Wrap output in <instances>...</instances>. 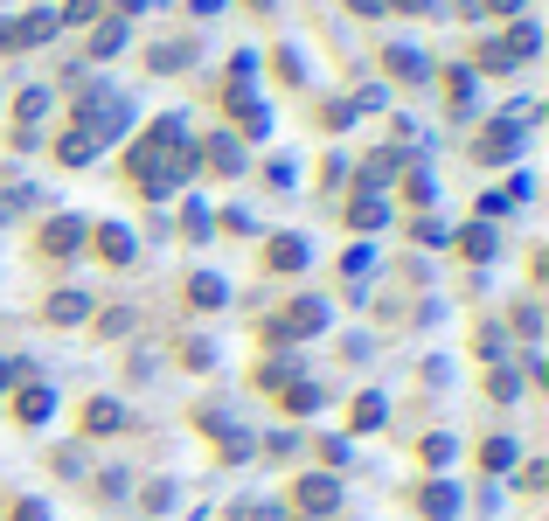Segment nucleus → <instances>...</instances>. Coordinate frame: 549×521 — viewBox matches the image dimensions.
Wrapping results in <instances>:
<instances>
[{
  "instance_id": "obj_9",
  "label": "nucleus",
  "mask_w": 549,
  "mask_h": 521,
  "mask_svg": "<svg viewBox=\"0 0 549 521\" xmlns=\"http://www.w3.org/2000/svg\"><path fill=\"white\" fill-rule=\"evenodd\" d=\"M383 70H390L397 84H424V77H431V63H424L417 49H404V42H390V49H383Z\"/></svg>"
},
{
  "instance_id": "obj_6",
  "label": "nucleus",
  "mask_w": 549,
  "mask_h": 521,
  "mask_svg": "<svg viewBox=\"0 0 549 521\" xmlns=\"http://www.w3.org/2000/svg\"><path fill=\"white\" fill-rule=\"evenodd\" d=\"M112 431H126V403L91 396V403H84V438H112Z\"/></svg>"
},
{
  "instance_id": "obj_17",
  "label": "nucleus",
  "mask_w": 549,
  "mask_h": 521,
  "mask_svg": "<svg viewBox=\"0 0 549 521\" xmlns=\"http://www.w3.org/2000/svg\"><path fill=\"white\" fill-rule=\"evenodd\" d=\"M91 153H98V139H91V132H84V126H70V132H63V139H56V160H63V167H84Z\"/></svg>"
},
{
  "instance_id": "obj_8",
  "label": "nucleus",
  "mask_w": 549,
  "mask_h": 521,
  "mask_svg": "<svg viewBox=\"0 0 549 521\" xmlns=\"http://www.w3.org/2000/svg\"><path fill=\"white\" fill-rule=\"evenodd\" d=\"M265 271H306V237L278 230L272 244H265Z\"/></svg>"
},
{
  "instance_id": "obj_10",
  "label": "nucleus",
  "mask_w": 549,
  "mask_h": 521,
  "mask_svg": "<svg viewBox=\"0 0 549 521\" xmlns=\"http://www.w3.org/2000/svg\"><path fill=\"white\" fill-rule=\"evenodd\" d=\"M223 299H230V285H223L216 271H195V278H188V306H195V313H216Z\"/></svg>"
},
{
  "instance_id": "obj_4",
  "label": "nucleus",
  "mask_w": 549,
  "mask_h": 521,
  "mask_svg": "<svg viewBox=\"0 0 549 521\" xmlns=\"http://www.w3.org/2000/svg\"><path fill=\"white\" fill-rule=\"evenodd\" d=\"M84 237H91L98 264H112V271H126V264H133V230H126V223H98V230H84Z\"/></svg>"
},
{
  "instance_id": "obj_32",
  "label": "nucleus",
  "mask_w": 549,
  "mask_h": 521,
  "mask_svg": "<svg viewBox=\"0 0 549 521\" xmlns=\"http://www.w3.org/2000/svg\"><path fill=\"white\" fill-rule=\"evenodd\" d=\"M14 521H49V508L42 501H14Z\"/></svg>"
},
{
  "instance_id": "obj_19",
  "label": "nucleus",
  "mask_w": 549,
  "mask_h": 521,
  "mask_svg": "<svg viewBox=\"0 0 549 521\" xmlns=\"http://www.w3.org/2000/svg\"><path fill=\"white\" fill-rule=\"evenodd\" d=\"M473 348H480V355H487V362L501 369V355H508V327H501V320H487V327L473 334Z\"/></svg>"
},
{
  "instance_id": "obj_15",
  "label": "nucleus",
  "mask_w": 549,
  "mask_h": 521,
  "mask_svg": "<svg viewBox=\"0 0 549 521\" xmlns=\"http://www.w3.org/2000/svg\"><path fill=\"white\" fill-rule=\"evenodd\" d=\"M383 417H390V403H383L376 390H362L355 410H348V431H383Z\"/></svg>"
},
{
  "instance_id": "obj_14",
  "label": "nucleus",
  "mask_w": 549,
  "mask_h": 521,
  "mask_svg": "<svg viewBox=\"0 0 549 521\" xmlns=\"http://www.w3.org/2000/svg\"><path fill=\"white\" fill-rule=\"evenodd\" d=\"M459 251H466L473 264L501 258V237H494V223H473V230H459Z\"/></svg>"
},
{
  "instance_id": "obj_1",
  "label": "nucleus",
  "mask_w": 549,
  "mask_h": 521,
  "mask_svg": "<svg viewBox=\"0 0 549 521\" xmlns=\"http://www.w3.org/2000/svg\"><path fill=\"white\" fill-rule=\"evenodd\" d=\"M327 327V299H292L278 320H265V341H299V334H320Z\"/></svg>"
},
{
  "instance_id": "obj_29",
  "label": "nucleus",
  "mask_w": 549,
  "mask_h": 521,
  "mask_svg": "<svg viewBox=\"0 0 549 521\" xmlns=\"http://www.w3.org/2000/svg\"><path fill=\"white\" fill-rule=\"evenodd\" d=\"M445 459H452V438H445V431H438V438H424V466H445Z\"/></svg>"
},
{
  "instance_id": "obj_27",
  "label": "nucleus",
  "mask_w": 549,
  "mask_h": 521,
  "mask_svg": "<svg viewBox=\"0 0 549 521\" xmlns=\"http://www.w3.org/2000/svg\"><path fill=\"white\" fill-rule=\"evenodd\" d=\"M515 334H529V341H536V334H543V313H536V306H529V299H522V306H515Z\"/></svg>"
},
{
  "instance_id": "obj_21",
  "label": "nucleus",
  "mask_w": 549,
  "mask_h": 521,
  "mask_svg": "<svg viewBox=\"0 0 549 521\" xmlns=\"http://www.w3.org/2000/svg\"><path fill=\"white\" fill-rule=\"evenodd\" d=\"M480 466H487V473H508V466H515V438H487V445H480Z\"/></svg>"
},
{
  "instance_id": "obj_25",
  "label": "nucleus",
  "mask_w": 549,
  "mask_h": 521,
  "mask_svg": "<svg viewBox=\"0 0 549 521\" xmlns=\"http://www.w3.org/2000/svg\"><path fill=\"white\" fill-rule=\"evenodd\" d=\"M480 70H494V77H501V70H515V56H508L501 42H480Z\"/></svg>"
},
{
  "instance_id": "obj_5",
  "label": "nucleus",
  "mask_w": 549,
  "mask_h": 521,
  "mask_svg": "<svg viewBox=\"0 0 549 521\" xmlns=\"http://www.w3.org/2000/svg\"><path fill=\"white\" fill-rule=\"evenodd\" d=\"M292 508H299V515H334V508H341V487H334L327 473H306V480L292 487Z\"/></svg>"
},
{
  "instance_id": "obj_2",
  "label": "nucleus",
  "mask_w": 549,
  "mask_h": 521,
  "mask_svg": "<svg viewBox=\"0 0 549 521\" xmlns=\"http://www.w3.org/2000/svg\"><path fill=\"white\" fill-rule=\"evenodd\" d=\"M35 251H42V258H77V251H84V223H77V216H49V223L35 230Z\"/></svg>"
},
{
  "instance_id": "obj_16",
  "label": "nucleus",
  "mask_w": 549,
  "mask_h": 521,
  "mask_svg": "<svg viewBox=\"0 0 549 521\" xmlns=\"http://www.w3.org/2000/svg\"><path fill=\"white\" fill-rule=\"evenodd\" d=\"M42 112H49V84H28V91L14 98V132H35Z\"/></svg>"
},
{
  "instance_id": "obj_31",
  "label": "nucleus",
  "mask_w": 549,
  "mask_h": 521,
  "mask_svg": "<svg viewBox=\"0 0 549 521\" xmlns=\"http://www.w3.org/2000/svg\"><path fill=\"white\" fill-rule=\"evenodd\" d=\"M480 7H487V14H508V21H522V7H529V0H480Z\"/></svg>"
},
{
  "instance_id": "obj_7",
  "label": "nucleus",
  "mask_w": 549,
  "mask_h": 521,
  "mask_svg": "<svg viewBox=\"0 0 549 521\" xmlns=\"http://www.w3.org/2000/svg\"><path fill=\"white\" fill-rule=\"evenodd\" d=\"M49 410H56V390L49 383H21L14 390V424H42Z\"/></svg>"
},
{
  "instance_id": "obj_13",
  "label": "nucleus",
  "mask_w": 549,
  "mask_h": 521,
  "mask_svg": "<svg viewBox=\"0 0 549 521\" xmlns=\"http://www.w3.org/2000/svg\"><path fill=\"white\" fill-rule=\"evenodd\" d=\"M195 160H209V167H216V174H237V167H244V146H237V139H230V132H216V139H209V146H202V153H195Z\"/></svg>"
},
{
  "instance_id": "obj_26",
  "label": "nucleus",
  "mask_w": 549,
  "mask_h": 521,
  "mask_svg": "<svg viewBox=\"0 0 549 521\" xmlns=\"http://www.w3.org/2000/svg\"><path fill=\"white\" fill-rule=\"evenodd\" d=\"M181 230H188V244H202V237H209V209L188 202V223H181Z\"/></svg>"
},
{
  "instance_id": "obj_36",
  "label": "nucleus",
  "mask_w": 549,
  "mask_h": 521,
  "mask_svg": "<svg viewBox=\"0 0 549 521\" xmlns=\"http://www.w3.org/2000/svg\"><path fill=\"white\" fill-rule=\"evenodd\" d=\"M251 7H258V14H265V7H272V0H251Z\"/></svg>"
},
{
  "instance_id": "obj_12",
  "label": "nucleus",
  "mask_w": 549,
  "mask_h": 521,
  "mask_svg": "<svg viewBox=\"0 0 549 521\" xmlns=\"http://www.w3.org/2000/svg\"><path fill=\"white\" fill-rule=\"evenodd\" d=\"M417 515H424V521H452V515H459V487H445V480H438V487H424V494H417Z\"/></svg>"
},
{
  "instance_id": "obj_30",
  "label": "nucleus",
  "mask_w": 549,
  "mask_h": 521,
  "mask_svg": "<svg viewBox=\"0 0 549 521\" xmlns=\"http://www.w3.org/2000/svg\"><path fill=\"white\" fill-rule=\"evenodd\" d=\"M522 390V383H515V376H508V369H494V376H487V396H501V403H508V396Z\"/></svg>"
},
{
  "instance_id": "obj_18",
  "label": "nucleus",
  "mask_w": 549,
  "mask_h": 521,
  "mask_svg": "<svg viewBox=\"0 0 549 521\" xmlns=\"http://www.w3.org/2000/svg\"><path fill=\"white\" fill-rule=\"evenodd\" d=\"M348 223H355V230H383V223H390V202H383V195H355Z\"/></svg>"
},
{
  "instance_id": "obj_20",
  "label": "nucleus",
  "mask_w": 549,
  "mask_h": 521,
  "mask_svg": "<svg viewBox=\"0 0 549 521\" xmlns=\"http://www.w3.org/2000/svg\"><path fill=\"white\" fill-rule=\"evenodd\" d=\"M126 49V21H98V35H91V56H119Z\"/></svg>"
},
{
  "instance_id": "obj_23",
  "label": "nucleus",
  "mask_w": 549,
  "mask_h": 521,
  "mask_svg": "<svg viewBox=\"0 0 549 521\" xmlns=\"http://www.w3.org/2000/svg\"><path fill=\"white\" fill-rule=\"evenodd\" d=\"M188 56H195V49H188V42H167V49H153V56H146V63H153V70H181V63H188Z\"/></svg>"
},
{
  "instance_id": "obj_11",
  "label": "nucleus",
  "mask_w": 549,
  "mask_h": 521,
  "mask_svg": "<svg viewBox=\"0 0 549 521\" xmlns=\"http://www.w3.org/2000/svg\"><path fill=\"white\" fill-rule=\"evenodd\" d=\"M84 313H91L84 292H56V299H42V320H49V327H77Z\"/></svg>"
},
{
  "instance_id": "obj_22",
  "label": "nucleus",
  "mask_w": 549,
  "mask_h": 521,
  "mask_svg": "<svg viewBox=\"0 0 549 521\" xmlns=\"http://www.w3.org/2000/svg\"><path fill=\"white\" fill-rule=\"evenodd\" d=\"M285 410H292V417L320 410V390H313V383H292V390H285Z\"/></svg>"
},
{
  "instance_id": "obj_28",
  "label": "nucleus",
  "mask_w": 549,
  "mask_h": 521,
  "mask_svg": "<svg viewBox=\"0 0 549 521\" xmlns=\"http://www.w3.org/2000/svg\"><path fill=\"white\" fill-rule=\"evenodd\" d=\"M14 49H28V28L21 21H0V56H14Z\"/></svg>"
},
{
  "instance_id": "obj_33",
  "label": "nucleus",
  "mask_w": 549,
  "mask_h": 521,
  "mask_svg": "<svg viewBox=\"0 0 549 521\" xmlns=\"http://www.w3.org/2000/svg\"><path fill=\"white\" fill-rule=\"evenodd\" d=\"M383 7H397V14H431L438 0H383Z\"/></svg>"
},
{
  "instance_id": "obj_34",
  "label": "nucleus",
  "mask_w": 549,
  "mask_h": 521,
  "mask_svg": "<svg viewBox=\"0 0 549 521\" xmlns=\"http://www.w3.org/2000/svg\"><path fill=\"white\" fill-rule=\"evenodd\" d=\"M14 376H28V362H0V390H7Z\"/></svg>"
},
{
  "instance_id": "obj_35",
  "label": "nucleus",
  "mask_w": 549,
  "mask_h": 521,
  "mask_svg": "<svg viewBox=\"0 0 549 521\" xmlns=\"http://www.w3.org/2000/svg\"><path fill=\"white\" fill-rule=\"evenodd\" d=\"M348 7H355V14H383V0H348Z\"/></svg>"
},
{
  "instance_id": "obj_24",
  "label": "nucleus",
  "mask_w": 549,
  "mask_h": 521,
  "mask_svg": "<svg viewBox=\"0 0 549 521\" xmlns=\"http://www.w3.org/2000/svg\"><path fill=\"white\" fill-rule=\"evenodd\" d=\"M98 334H112V341H119V334H133V306H112V313H98Z\"/></svg>"
},
{
  "instance_id": "obj_3",
  "label": "nucleus",
  "mask_w": 549,
  "mask_h": 521,
  "mask_svg": "<svg viewBox=\"0 0 549 521\" xmlns=\"http://www.w3.org/2000/svg\"><path fill=\"white\" fill-rule=\"evenodd\" d=\"M515 153H522V126H508V119L473 139V160H480V167H501V160H515Z\"/></svg>"
}]
</instances>
